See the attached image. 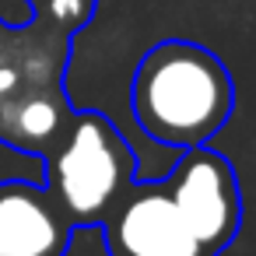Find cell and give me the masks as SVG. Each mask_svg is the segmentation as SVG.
Listing matches in <instances>:
<instances>
[{"label":"cell","mask_w":256,"mask_h":256,"mask_svg":"<svg viewBox=\"0 0 256 256\" xmlns=\"http://www.w3.org/2000/svg\"><path fill=\"white\" fill-rule=\"evenodd\" d=\"M235 109L228 67L196 42L165 39L151 46L134 74V116L140 130L165 148L207 144Z\"/></svg>","instance_id":"obj_1"},{"label":"cell","mask_w":256,"mask_h":256,"mask_svg":"<svg viewBox=\"0 0 256 256\" xmlns=\"http://www.w3.org/2000/svg\"><path fill=\"white\" fill-rule=\"evenodd\" d=\"M46 162V193L70 228L102 224L137 182V154L102 112H74Z\"/></svg>","instance_id":"obj_2"},{"label":"cell","mask_w":256,"mask_h":256,"mask_svg":"<svg viewBox=\"0 0 256 256\" xmlns=\"http://www.w3.org/2000/svg\"><path fill=\"white\" fill-rule=\"evenodd\" d=\"M162 186L176 204L179 218L186 221V228L193 232V238L210 256L235 242L242 228V193L238 176L224 154L210 151L207 144L190 148L179 154Z\"/></svg>","instance_id":"obj_3"},{"label":"cell","mask_w":256,"mask_h":256,"mask_svg":"<svg viewBox=\"0 0 256 256\" xmlns=\"http://www.w3.org/2000/svg\"><path fill=\"white\" fill-rule=\"evenodd\" d=\"M98 228L109 256H210L179 218L162 179H137Z\"/></svg>","instance_id":"obj_4"},{"label":"cell","mask_w":256,"mask_h":256,"mask_svg":"<svg viewBox=\"0 0 256 256\" xmlns=\"http://www.w3.org/2000/svg\"><path fill=\"white\" fill-rule=\"evenodd\" d=\"M74 228L46 193V186L0 182V256H64Z\"/></svg>","instance_id":"obj_5"}]
</instances>
